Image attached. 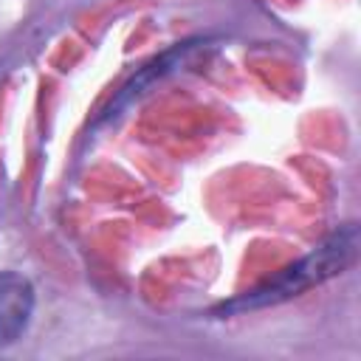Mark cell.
<instances>
[{"label":"cell","instance_id":"obj_3","mask_svg":"<svg viewBox=\"0 0 361 361\" xmlns=\"http://www.w3.org/2000/svg\"><path fill=\"white\" fill-rule=\"evenodd\" d=\"M34 313V285L17 271H0V347L14 344Z\"/></svg>","mask_w":361,"mask_h":361},{"label":"cell","instance_id":"obj_2","mask_svg":"<svg viewBox=\"0 0 361 361\" xmlns=\"http://www.w3.org/2000/svg\"><path fill=\"white\" fill-rule=\"evenodd\" d=\"M206 42H209V39H203V37H192V39H183V42L169 45L166 51H161L158 56H152L149 62H144V65L113 93V99L99 110V116L93 118V127L118 118L133 102H138L141 96H147L158 82H164L166 76H172L175 71H180V68L192 59V54L200 51Z\"/></svg>","mask_w":361,"mask_h":361},{"label":"cell","instance_id":"obj_1","mask_svg":"<svg viewBox=\"0 0 361 361\" xmlns=\"http://www.w3.org/2000/svg\"><path fill=\"white\" fill-rule=\"evenodd\" d=\"M358 245H361L358 226L355 223H344V226L333 228L302 259L285 265L282 271H276L274 276L262 279L259 285H254V288H248V290L214 305L209 313L214 319H231V316H243L248 310H262V307H274V305H282L288 299H296V296L307 293L310 288H319L327 279L344 274L355 262Z\"/></svg>","mask_w":361,"mask_h":361}]
</instances>
